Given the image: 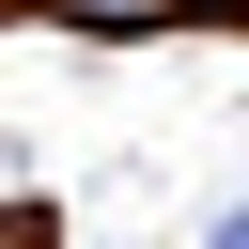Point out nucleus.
<instances>
[{"mask_svg": "<svg viewBox=\"0 0 249 249\" xmlns=\"http://www.w3.org/2000/svg\"><path fill=\"white\" fill-rule=\"evenodd\" d=\"M202 249H249V202H218V233H202Z\"/></svg>", "mask_w": 249, "mask_h": 249, "instance_id": "nucleus-1", "label": "nucleus"}, {"mask_svg": "<svg viewBox=\"0 0 249 249\" xmlns=\"http://www.w3.org/2000/svg\"><path fill=\"white\" fill-rule=\"evenodd\" d=\"M78 16H156V0H78Z\"/></svg>", "mask_w": 249, "mask_h": 249, "instance_id": "nucleus-2", "label": "nucleus"}]
</instances>
